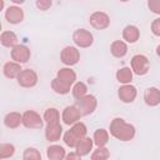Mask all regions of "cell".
<instances>
[{
  "label": "cell",
  "instance_id": "4fadbf2b",
  "mask_svg": "<svg viewBox=\"0 0 160 160\" xmlns=\"http://www.w3.org/2000/svg\"><path fill=\"white\" fill-rule=\"evenodd\" d=\"M62 136V126L60 122L56 124H46L45 126V139L49 142H55L60 140Z\"/></svg>",
  "mask_w": 160,
  "mask_h": 160
},
{
  "label": "cell",
  "instance_id": "83f0119b",
  "mask_svg": "<svg viewBox=\"0 0 160 160\" xmlns=\"http://www.w3.org/2000/svg\"><path fill=\"white\" fill-rule=\"evenodd\" d=\"M69 130H70L79 140L86 138V134H88V128H86V125H85L82 121H79V122L74 124L72 126H70Z\"/></svg>",
  "mask_w": 160,
  "mask_h": 160
},
{
  "label": "cell",
  "instance_id": "5b68a950",
  "mask_svg": "<svg viewBox=\"0 0 160 160\" xmlns=\"http://www.w3.org/2000/svg\"><path fill=\"white\" fill-rule=\"evenodd\" d=\"M72 41L78 48L86 49L94 44V35L86 29H78L72 32Z\"/></svg>",
  "mask_w": 160,
  "mask_h": 160
},
{
  "label": "cell",
  "instance_id": "8fae6325",
  "mask_svg": "<svg viewBox=\"0 0 160 160\" xmlns=\"http://www.w3.org/2000/svg\"><path fill=\"white\" fill-rule=\"evenodd\" d=\"M118 96L124 104H131L138 96V89L131 84L120 85V88L118 89Z\"/></svg>",
  "mask_w": 160,
  "mask_h": 160
},
{
  "label": "cell",
  "instance_id": "e0dca14e",
  "mask_svg": "<svg viewBox=\"0 0 160 160\" xmlns=\"http://www.w3.org/2000/svg\"><path fill=\"white\" fill-rule=\"evenodd\" d=\"M4 125L8 129H18L22 125V114L18 111H10L4 116Z\"/></svg>",
  "mask_w": 160,
  "mask_h": 160
},
{
  "label": "cell",
  "instance_id": "277c9868",
  "mask_svg": "<svg viewBox=\"0 0 160 160\" xmlns=\"http://www.w3.org/2000/svg\"><path fill=\"white\" fill-rule=\"evenodd\" d=\"M75 105L78 106V109L80 110V112H81L82 116L91 115L96 110V108H98V99L94 95L88 94L84 98L76 100L75 101Z\"/></svg>",
  "mask_w": 160,
  "mask_h": 160
},
{
  "label": "cell",
  "instance_id": "8d00e7d4",
  "mask_svg": "<svg viewBox=\"0 0 160 160\" xmlns=\"http://www.w3.org/2000/svg\"><path fill=\"white\" fill-rule=\"evenodd\" d=\"M11 1H12L14 5H16V4H20V5L24 4V0H11Z\"/></svg>",
  "mask_w": 160,
  "mask_h": 160
},
{
  "label": "cell",
  "instance_id": "603a6c76",
  "mask_svg": "<svg viewBox=\"0 0 160 160\" xmlns=\"http://www.w3.org/2000/svg\"><path fill=\"white\" fill-rule=\"evenodd\" d=\"M115 78H116V80H118L121 85H128V84H131L132 78H134V72H132L131 68H129V66H122V68H120V69L116 71Z\"/></svg>",
  "mask_w": 160,
  "mask_h": 160
},
{
  "label": "cell",
  "instance_id": "d590c367",
  "mask_svg": "<svg viewBox=\"0 0 160 160\" xmlns=\"http://www.w3.org/2000/svg\"><path fill=\"white\" fill-rule=\"evenodd\" d=\"M82 156H80L76 151H70L69 154H66L65 156V160H81Z\"/></svg>",
  "mask_w": 160,
  "mask_h": 160
},
{
  "label": "cell",
  "instance_id": "9a60e30c",
  "mask_svg": "<svg viewBox=\"0 0 160 160\" xmlns=\"http://www.w3.org/2000/svg\"><path fill=\"white\" fill-rule=\"evenodd\" d=\"M56 79H59L61 82H64L69 86H72L76 82V72L71 68L65 66V68H61L60 70H58Z\"/></svg>",
  "mask_w": 160,
  "mask_h": 160
},
{
  "label": "cell",
  "instance_id": "ffe728a7",
  "mask_svg": "<svg viewBox=\"0 0 160 160\" xmlns=\"http://www.w3.org/2000/svg\"><path fill=\"white\" fill-rule=\"evenodd\" d=\"M92 140H94V145L96 148H101V146H106V144L109 142L110 140V132L109 130L106 129H96L94 131V135H92Z\"/></svg>",
  "mask_w": 160,
  "mask_h": 160
},
{
  "label": "cell",
  "instance_id": "4316f807",
  "mask_svg": "<svg viewBox=\"0 0 160 160\" xmlns=\"http://www.w3.org/2000/svg\"><path fill=\"white\" fill-rule=\"evenodd\" d=\"M50 85H51L52 91L56 92V94H59V95H66V94H69L70 90H71V86H69V85L61 82V81H60L59 79H56V78H54V79L51 80V84H50Z\"/></svg>",
  "mask_w": 160,
  "mask_h": 160
},
{
  "label": "cell",
  "instance_id": "836d02e7",
  "mask_svg": "<svg viewBox=\"0 0 160 160\" xmlns=\"http://www.w3.org/2000/svg\"><path fill=\"white\" fill-rule=\"evenodd\" d=\"M148 8L152 14L160 15V0H149Z\"/></svg>",
  "mask_w": 160,
  "mask_h": 160
},
{
  "label": "cell",
  "instance_id": "7402d4cb",
  "mask_svg": "<svg viewBox=\"0 0 160 160\" xmlns=\"http://www.w3.org/2000/svg\"><path fill=\"white\" fill-rule=\"evenodd\" d=\"M92 146H94V140H92V138L86 136V138L81 139V140L78 142V145H76V148H75V151H76L80 156H86V155H89V154L92 151Z\"/></svg>",
  "mask_w": 160,
  "mask_h": 160
},
{
  "label": "cell",
  "instance_id": "f1b7e54d",
  "mask_svg": "<svg viewBox=\"0 0 160 160\" xmlns=\"http://www.w3.org/2000/svg\"><path fill=\"white\" fill-rule=\"evenodd\" d=\"M15 154V146L10 142H1L0 144V159H9Z\"/></svg>",
  "mask_w": 160,
  "mask_h": 160
},
{
  "label": "cell",
  "instance_id": "d6986e66",
  "mask_svg": "<svg viewBox=\"0 0 160 160\" xmlns=\"http://www.w3.org/2000/svg\"><path fill=\"white\" fill-rule=\"evenodd\" d=\"M110 52L114 58L121 59L128 54V44L124 40H114L110 45Z\"/></svg>",
  "mask_w": 160,
  "mask_h": 160
},
{
  "label": "cell",
  "instance_id": "f546056e",
  "mask_svg": "<svg viewBox=\"0 0 160 160\" xmlns=\"http://www.w3.org/2000/svg\"><path fill=\"white\" fill-rule=\"evenodd\" d=\"M110 158V150L106 146L96 148L91 152V160H108Z\"/></svg>",
  "mask_w": 160,
  "mask_h": 160
},
{
  "label": "cell",
  "instance_id": "4dcf8cb0",
  "mask_svg": "<svg viewBox=\"0 0 160 160\" xmlns=\"http://www.w3.org/2000/svg\"><path fill=\"white\" fill-rule=\"evenodd\" d=\"M22 160H41V154L35 148H26L22 152Z\"/></svg>",
  "mask_w": 160,
  "mask_h": 160
},
{
  "label": "cell",
  "instance_id": "ac0fdd59",
  "mask_svg": "<svg viewBox=\"0 0 160 160\" xmlns=\"http://www.w3.org/2000/svg\"><path fill=\"white\" fill-rule=\"evenodd\" d=\"M21 64H18L15 61H8L4 64L2 66V72L5 75V78L8 79H18L19 74L21 72Z\"/></svg>",
  "mask_w": 160,
  "mask_h": 160
},
{
  "label": "cell",
  "instance_id": "ba28073f",
  "mask_svg": "<svg viewBox=\"0 0 160 160\" xmlns=\"http://www.w3.org/2000/svg\"><path fill=\"white\" fill-rule=\"evenodd\" d=\"M90 25L96 30H105L110 26V16L105 11H94L89 18Z\"/></svg>",
  "mask_w": 160,
  "mask_h": 160
},
{
  "label": "cell",
  "instance_id": "9c48e42d",
  "mask_svg": "<svg viewBox=\"0 0 160 160\" xmlns=\"http://www.w3.org/2000/svg\"><path fill=\"white\" fill-rule=\"evenodd\" d=\"M10 56H11L12 61H15L18 64H25V62H28L30 60L31 51L26 45L18 44L16 46H14L10 50Z\"/></svg>",
  "mask_w": 160,
  "mask_h": 160
},
{
  "label": "cell",
  "instance_id": "8992f818",
  "mask_svg": "<svg viewBox=\"0 0 160 160\" xmlns=\"http://www.w3.org/2000/svg\"><path fill=\"white\" fill-rule=\"evenodd\" d=\"M38 80H39V76H38V72L35 70H32V69H22L21 72L19 74L18 79H16V82L21 88L30 89V88H34L38 84Z\"/></svg>",
  "mask_w": 160,
  "mask_h": 160
},
{
  "label": "cell",
  "instance_id": "d6a6232c",
  "mask_svg": "<svg viewBox=\"0 0 160 160\" xmlns=\"http://www.w3.org/2000/svg\"><path fill=\"white\" fill-rule=\"evenodd\" d=\"M35 5H36V8L39 10L46 11V10H49L52 6V1L51 0H36L35 1Z\"/></svg>",
  "mask_w": 160,
  "mask_h": 160
},
{
  "label": "cell",
  "instance_id": "44dd1931",
  "mask_svg": "<svg viewBox=\"0 0 160 160\" xmlns=\"http://www.w3.org/2000/svg\"><path fill=\"white\" fill-rule=\"evenodd\" d=\"M46 156L49 160H65L66 151L61 145L52 144L46 149Z\"/></svg>",
  "mask_w": 160,
  "mask_h": 160
},
{
  "label": "cell",
  "instance_id": "cb8c5ba5",
  "mask_svg": "<svg viewBox=\"0 0 160 160\" xmlns=\"http://www.w3.org/2000/svg\"><path fill=\"white\" fill-rule=\"evenodd\" d=\"M18 40H19V39H18V35H16L14 31H11V30H5V31H2L1 35H0V42H1V45L5 46V48L12 49L14 46L18 45Z\"/></svg>",
  "mask_w": 160,
  "mask_h": 160
},
{
  "label": "cell",
  "instance_id": "f35d334b",
  "mask_svg": "<svg viewBox=\"0 0 160 160\" xmlns=\"http://www.w3.org/2000/svg\"><path fill=\"white\" fill-rule=\"evenodd\" d=\"M4 9V0H0V10Z\"/></svg>",
  "mask_w": 160,
  "mask_h": 160
},
{
  "label": "cell",
  "instance_id": "d4e9b609",
  "mask_svg": "<svg viewBox=\"0 0 160 160\" xmlns=\"http://www.w3.org/2000/svg\"><path fill=\"white\" fill-rule=\"evenodd\" d=\"M71 92H72L74 99L79 100L84 98L85 95H88V85L84 81H76L71 88Z\"/></svg>",
  "mask_w": 160,
  "mask_h": 160
},
{
  "label": "cell",
  "instance_id": "6da1fadb",
  "mask_svg": "<svg viewBox=\"0 0 160 160\" xmlns=\"http://www.w3.org/2000/svg\"><path fill=\"white\" fill-rule=\"evenodd\" d=\"M109 132L112 138L120 141H130L135 138V126L126 122L122 118H114L109 125Z\"/></svg>",
  "mask_w": 160,
  "mask_h": 160
},
{
  "label": "cell",
  "instance_id": "7c38bea8",
  "mask_svg": "<svg viewBox=\"0 0 160 160\" xmlns=\"http://www.w3.org/2000/svg\"><path fill=\"white\" fill-rule=\"evenodd\" d=\"M5 20L9 22V24H12V25H16V24H20L22 20H24V10L20 8V6H16V5H10L6 10H5Z\"/></svg>",
  "mask_w": 160,
  "mask_h": 160
},
{
  "label": "cell",
  "instance_id": "5bb4252c",
  "mask_svg": "<svg viewBox=\"0 0 160 160\" xmlns=\"http://www.w3.org/2000/svg\"><path fill=\"white\" fill-rule=\"evenodd\" d=\"M144 101L150 108L160 105V89H158L156 86L148 88L144 92Z\"/></svg>",
  "mask_w": 160,
  "mask_h": 160
},
{
  "label": "cell",
  "instance_id": "484cf974",
  "mask_svg": "<svg viewBox=\"0 0 160 160\" xmlns=\"http://www.w3.org/2000/svg\"><path fill=\"white\" fill-rule=\"evenodd\" d=\"M42 119H44V121L46 124H56V122H60V112L55 108H49V109H46L44 111Z\"/></svg>",
  "mask_w": 160,
  "mask_h": 160
},
{
  "label": "cell",
  "instance_id": "7a4b0ae2",
  "mask_svg": "<svg viewBox=\"0 0 160 160\" xmlns=\"http://www.w3.org/2000/svg\"><path fill=\"white\" fill-rule=\"evenodd\" d=\"M131 70L135 75L139 76H144L149 72L150 70V61L148 59V56L142 55V54H136L131 58Z\"/></svg>",
  "mask_w": 160,
  "mask_h": 160
},
{
  "label": "cell",
  "instance_id": "30bf717a",
  "mask_svg": "<svg viewBox=\"0 0 160 160\" xmlns=\"http://www.w3.org/2000/svg\"><path fill=\"white\" fill-rule=\"evenodd\" d=\"M81 112L80 110L78 109V106L74 104V105H69L66 106L64 110H62V114H61V120L65 125H69V126H72L74 124L79 122L80 119H81Z\"/></svg>",
  "mask_w": 160,
  "mask_h": 160
},
{
  "label": "cell",
  "instance_id": "3957f363",
  "mask_svg": "<svg viewBox=\"0 0 160 160\" xmlns=\"http://www.w3.org/2000/svg\"><path fill=\"white\" fill-rule=\"evenodd\" d=\"M44 122H45L44 119L35 110H26L22 112V125L26 129H34V130L42 129Z\"/></svg>",
  "mask_w": 160,
  "mask_h": 160
},
{
  "label": "cell",
  "instance_id": "1f68e13d",
  "mask_svg": "<svg viewBox=\"0 0 160 160\" xmlns=\"http://www.w3.org/2000/svg\"><path fill=\"white\" fill-rule=\"evenodd\" d=\"M62 140H64V142H65V145L66 146H69V148H76V145H78V142L80 141L70 130H68L66 132H64V135H62Z\"/></svg>",
  "mask_w": 160,
  "mask_h": 160
},
{
  "label": "cell",
  "instance_id": "2e32d148",
  "mask_svg": "<svg viewBox=\"0 0 160 160\" xmlns=\"http://www.w3.org/2000/svg\"><path fill=\"white\" fill-rule=\"evenodd\" d=\"M140 39V30L135 25H126L122 29V40L126 44H134Z\"/></svg>",
  "mask_w": 160,
  "mask_h": 160
},
{
  "label": "cell",
  "instance_id": "e575fe53",
  "mask_svg": "<svg viewBox=\"0 0 160 160\" xmlns=\"http://www.w3.org/2000/svg\"><path fill=\"white\" fill-rule=\"evenodd\" d=\"M150 30L155 36L160 38V18H156L152 20V22L150 25Z\"/></svg>",
  "mask_w": 160,
  "mask_h": 160
},
{
  "label": "cell",
  "instance_id": "74e56055",
  "mask_svg": "<svg viewBox=\"0 0 160 160\" xmlns=\"http://www.w3.org/2000/svg\"><path fill=\"white\" fill-rule=\"evenodd\" d=\"M156 55H158V56L160 58V44H159V45L156 46Z\"/></svg>",
  "mask_w": 160,
  "mask_h": 160
},
{
  "label": "cell",
  "instance_id": "52a82bcc",
  "mask_svg": "<svg viewBox=\"0 0 160 160\" xmlns=\"http://www.w3.org/2000/svg\"><path fill=\"white\" fill-rule=\"evenodd\" d=\"M60 60L68 68L74 66L80 61V51L76 46H65L60 52Z\"/></svg>",
  "mask_w": 160,
  "mask_h": 160
}]
</instances>
